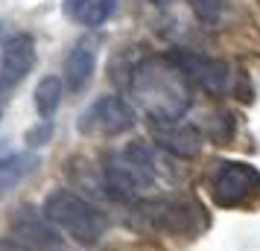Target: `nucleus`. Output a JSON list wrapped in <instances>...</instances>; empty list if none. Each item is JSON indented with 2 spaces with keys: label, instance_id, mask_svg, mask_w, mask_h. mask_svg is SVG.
Listing matches in <instances>:
<instances>
[{
  "label": "nucleus",
  "instance_id": "obj_1",
  "mask_svg": "<svg viewBox=\"0 0 260 251\" xmlns=\"http://www.w3.org/2000/svg\"><path fill=\"white\" fill-rule=\"evenodd\" d=\"M129 94L152 123H176L190 108V82L173 56H146L132 67Z\"/></svg>",
  "mask_w": 260,
  "mask_h": 251
},
{
  "label": "nucleus",
  "instance_id": "obj_2",
  "mask_svg": "<svg viewBox=\"0 0 260 251\" xmlns=\"http://www.w3.org/2000/svg\"><path fill=\"white\" fill-rule=\"evenodd\" d=\"M103 175H106L108 190L120 196V199L152 190L155 181H158V167H155L152 149L141 144V140L123 146V149H111L103 158Z\"/></svg>",
  "mask_w": 260,
  "mask_h": 251
},
{
  "label": "nucleus",
  "instance_id": "obj_3",
  "mask_svg": "<svg viewBox=\"0 0 260 251\" xmlns=\"http://www.w3.org/2000/svg\"><path fill=\"white\" fill-rule=\"evenodd\" d=\"M41 213H44V219H50L59 228L61 234H68L79 245H96L108 225L106 216L100 213L94 204L85 202L82 196H76L73 190H64V187L53 190L44 199Z\"/></svg>",
  "mask_w": 260,
  "mask_h": 251
},
{
  "label": "nucleus",
  "instance_id": "obj_4",
  "mask_svg": "<svg viewBox=\"0 0 260 251\" xmlns=\"http://www.w3.org/2000/svg\"><path fill=\"white\" fill-rule=\"evenodd\" d=\"M211 199L222 210H240L260 199V169L246 161H222L211 175Z\"/></svg>",
  "mask_w": 260,
  "mask_h": 251
},
{
  "label": "nucleus",
  "instance_id": "obj_5",
  "mask_svg": "<svg viewBox=\"0 0 260 251\" xmlns=\"http://www.w3.org/2000/svg\"><path fill=\"white\" fill-rule=\"evenodd\" d=\"M132 126H135V108L114 94L94 99L76 120V129L85 137H117L129 132Z\"/></svg>",
  "mask_w": 260,
  "mask_h": 251
},
{
  "label": "nucleus",
  "instance_id": "obj_6",
  "mask_svg": "<svg viewBox=\"0 0 260 251\" xmlns=\"http://www.w3.org/2000/svg\"><path fill=\"white\" fill-rule=\"evenodd\" d=\"M181 73L187 76L190 85L202 88L211 96H225L234 91V67L222 59H211V56H196V53H176L173 56Z\"/></svg>",
  "mask_w": 260,
  "mask_h": 251
},
{
  "label": "nucleus",
  "instance_id": "obj_7",
  "mask_svg": "<svg viewBox=\"0 0 260 251\" xmlns=\"http://www.w3.org/2000/svg\"><path fill=\"white\" fill-rule=\"evenodd\" d=\"M36 67V41L26 32L12 35L0 47V91H12Z\"/></svg>",
  "mask_w": 260,
  "mask_h": 251
},
{
  "label": "nucleus",
  "instance_id": "obj_8",
  "mask_svg": "<svg viewBox=\"0 0 260 251\" xmlns=\"http://www.w3.org/2000/svg\"><path fill=\"white\" fill-rule=\"evenodd\" d=\"M152 137L155 144L173 152L176 158H196L202 152V134L190 123H152Z\"/></svg>",
  "mask_w": 260,
  "mask_h": 251
},
{
  "label": "nucleus",
  "instance_id": "obj_9",
  "mask_svg": "<svg viewBox=\"0 0 260 251\" xmlns=\"http://www.w3.org/2000/svg\"><path fill=\"white\" fill-rule=\"evenodd\" d=\"M96 67V44L91 38H79L64 56V85L68 91H82L91 82Z\"/></svg>",
  "mask_w": 260,
  "mask_h": 251
},
{
  "label": "nucleus",
  "instance_id": "obj_10",
  "mask_svg": "<svg viewBox=\"0 0 260 251\" xmlns=\"http://www.w3.org/2000/svg\"><path fill=\"white\" fill-rule=\"evenodd\" d=\"M138 210L141 216L155 228V231H170V234H178L184 231V222H187V210L184 204L167 202V199H155V202H138Z\"/></svg>",
  "mask_w": 260,
  "mask_h": 251
},
{
  "label": "nucleus",
  "instance_id": "obj_11",
  "mask_svg": "<svg viewBox=\"0 0 260 251\" xmlns=\"http://www.w3.org/2000/svg\"><path fill=\"white\" fill-rule=\"evenodd\" d=\"M114 9H117V0H68L64 3V12L85 26L106 24L114 15Z\"/></svg>",
  "mask_w": 260,
  "mask_h": 251
},
{
  "label": "nucleus",
  "instance_id": "obj_12",
  "mask_svg": "<svg viewBox=\"0 0 260 251\" xmlns=\"http://www.w3.org/2000/svg\"><path fill=\"white\" fill-rule=\"evenodd\" d=\"M64 96V82L59 76H44L36 88V111L41 114V120H50L61 105Z\"/></svg>",
  "mask_w": 260,
  "mask_h": 251
},
{
  "label": "nucleus",
  "instance_id": "obj_13",
  "mask_svg": "<svg viewBox=\"0 0 260 251\" xmlns=\"http://www.w3.org/2000/svg\"><path fill=\"white\" fill-rule=\"evenodd\" d=\"M41 216H44V213H41ZM41 216L32 213L29 207H24V213L18 210V216H15V231H18L24 239H32V242H38V245L44 248V245H50L56 237H53V231H50V228L41 225Z\"/></svg>",
  "mask_w": 260,
  "mask_h": 251
},
{
  "label": "nucleus",
  "instance_id": "obj_14",
  "mask_svg": "<svg viewBox=\"0 0 260 251\" xmlns=\"http://www.w3.org/2000/svg\"><path fill=\"white\" fill-rule=\"evenodd\" d=\"M187 6L196 15V21L205 26H216L228 12V0H187Z\"/></svg>",
  "mask_w": 260,
  "mask_h": 251
},
{
  "label": "nucleus",
  "instance_id": "obj_15",
  "mask_svg": "<svg viewBox=\"0 0 260 251\" xmlns=\"http://www.w3.org/2000/svg\"><path fill=\"white\" fill-rule=\"evenodd\" d=\"M50 132H53V126H50V120H41V126L38 129H32V132L26 134V144L29 146H41L50 140Z\"/></svg>",
  "mask_w": 260,
  "mask_h": 251
},
{
  "label": "nucleus",
  "instance_id": "obj_16",
  "mask_svg": "<svg viewBox=\"0 0 260 251\" xmlns=\"http://www.w3.org/2000/svg\"><path fill=\"white\" fill-rule=\"evenodd\" d=\"M0 251H26V248L15 239H0Z\"/></svg>",
  "mask_w": 260,
  "mask_h": 251
},
{
  "label": "nucleus",
  "instance_id": "obj_17",
  "mask_svg": "<svg viewBox=\"0 0 260 251\" xmlns=\"http://www.w3.org/2000/svg\"><path fill=\"white\" fill-rule=\"evenodd\" d=\"M152 3H158V6H167V3H173V0H152Z\"/></svg>",
  "mask_w": 260,
  "mask_h": 251
},
{
  "label": "nucleus",
  "instance_id": "obj_18",
  "mask_svg": "<svg viewBox=\"0 0 260 251\" xmlns=\"http://www.w3.org/2000/svg\"><path fill=\"white\" fill-rule=\"evenodd\" d=\"M0 114H3V108H0Z\"/></svg>",
  "mask_w": 260,
  "mask_h": 251
}]
</instances>
